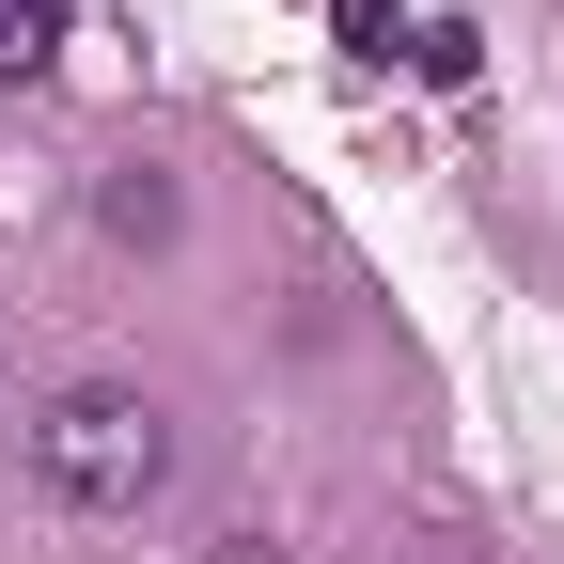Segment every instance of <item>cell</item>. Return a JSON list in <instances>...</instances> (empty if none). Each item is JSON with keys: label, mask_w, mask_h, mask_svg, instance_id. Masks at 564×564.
Listing matches in <instances>:
<instances>
[{"label": "cell", "mask_w": 564, "mask_h": 564, "mask_svg": "<svg viewBox=\"0 0 564 564\" xmlns=\"http://www.w3.org/2000/svg\"><path fill=\"white\" fill-rule=\"evenodd\" d=\"M408 79H440V95L486 79V32H470V17H423V32H408Z\"/></svg>", "instance_id": "4"}, {"label": "cell", "mask_w": 564, "mask_h": 564, "mask_svg": "<svg viewBox=\"0 0 564 564\" xmlns=\"http://www.w3.org/2000/svg\"><path fill=\"white\" fill-rule=\"evenodd\" d=\"M329 32L361 47V63H408V17H392V0H329Z\"/></svg>", "instance_id": "5"}, {"label": "cell", "mask_w": 564, "mask_h": 564, "mask_svg": "<svg viewBox=\"0 0 564 564\" xmlns=\"http://www.w3.org/2000/svg\"><path fill=\"white\" fill-rule=\"evenodd\" d=\"M63 17H79V0H0V79H47V63H63Z\"/></svg>", "instance_id": "3"}, {"label": "cell", "mask_w": 564, "mask_h": 564, "mask_svg": "<svg viewBox=\"0 0 564 564\" xmlns=\"http://www.w3.org/2000/svg\"><path fill=\"white\" fill-rule=\"evenodd\" d=\"M32 486L63 518H141L173 486V423L158 392H126V377H79V392H47L32 408Z\"/></svg>", "instance_id": "1"}, {"label": "cell", "mask_w": 564, "mask_h": 564, "mask_svg": "<svg viewBox=\"0 0 564 564\" xmlns=\"http://www.w3.org/2000/svg\"><path fill=\"white\" fill-rule=\"evenodd\" d=\"M95 236H110V251H158V236H173V173H158V158H126V173L95 188Z\"/></svg>", "instance_id": "2"}]
</instances>
